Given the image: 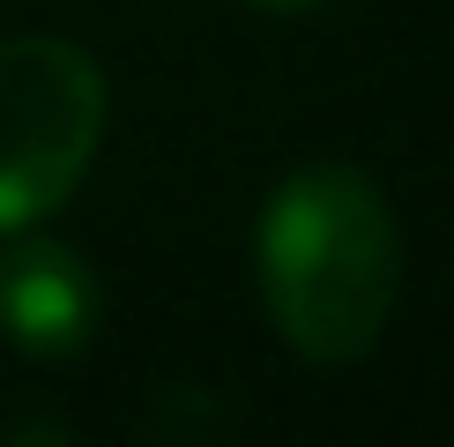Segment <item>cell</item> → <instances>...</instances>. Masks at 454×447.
<instances>
[{
	"mask_svg": "<svg viewBox=\"0 0 454 447\" xmlns=\"http://www.w3.org/2000/svg\"><path fill=\"white\" fill-rule=\"evenodd\" d=\"M105 142V74L67 37L0 45V231H30L82 186Z\"/></svg>",
	"mask_w": 454,
	"mask_h": 447,
	"instance_id": "cell-2",
	"label": "cell"
},
{
	"mask_svg": "<svg viewBox=\"0 0 454 447\" xmlns=\"http://www.w3.org/2000/svg\"><path fill=\"white\" fill-rule=\"evenodd\" d=\"M0 328L23 358H67L98 328V284L67 247L23 239L0 254Z\"/></svg>",
	"mask_w": 454,
	"mask_h": 447,
	"instance_id": "cell-3",
	"label": "cell"
},
{
	"mask_svg": "<svg viewBox=\"0 0 454 447\" xmlns=\"http://www.w3.org/2000/svg\"><path fill=\"white\" fill-rule=\"evenodd\" d=\"M246 8H261V15H306V8H320V0H246Z\"/></svg>",
	"mask_w": 454,
	"mask_h": 447,
	"instance_id": "cell-4",
	"label": "cell"
},
{
	"mask_svg": "<svg viewBox=\"0 0 454 447\" xmlns=\"http://www.w3.org/2000/svg\"><path fill=\"white\" fill-rule=\"evenodd\" d=\"M254 261L276 335L313 365L365 358L403 291L395 209L350 164H298L261 209Z\"/></svg>",
	"mask_w": 454,
	"mask_h": 447,
	"instance_id": "cell-1",
	"label": "cell"
}]
</instances>
